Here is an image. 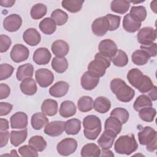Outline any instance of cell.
<instances>
[{
  "instance_id": "cell-1",
  "label": "cell",
  "mask_w": 157,
  "mask_h": 157,
  "mask_svg": "<svg viewBox=\"0 0 157 157\" xmlns=\"http://www.w3.org/2000/svg\"><path fill=\"white\" fill-rule=\"evenodd\" d=\"M127 78L129 83L142 93L150 91L154 86L151 78L148 76L144 75L143 72L137 68L129 71L127 74Z\"/></svg>"
},
{
  "instance_id": "cell-2",
  "label": "cell",
  "mask_w": 157,
  "mask_h": 157,
  "mask_svg": "<svg viewBox=\"0 0 157 157\" xmlns=\"http://www.w3.org/2000/svg\"><path fill=\"white\" fill-rule=\"evenodd\" d=\"M112 92L115 94L118 100L123 102H128L134 97V90L126 82L119 78L112 80L110 84Z\"/></svg>"
},
{
  "instance_id": "cell-3",
  "label": "cell",
  "mask_w": 157,
  "mask_h": 157,
  "mask_svg": "<svg viewBox=\"0 0 157 157\" xmlns=\"http://www.w3.org/2000/svg\"><path fill=\"white\" fill-rule=\"evenodd\" d=\"M115 151L119 154L130 155L138 148V144L133 134L120 136L115 142Z\"/></svg>"
},
{
  "instance_id": "cell-4",
  "label": "cell",
  "mask_w": 157,
  "mask_h": 157,
  "mask_svg": "<svg viewBox=\"0 0 157 157\" xmlns=\"http://www.w3.org/2000/svg\"><path fill=\"white\" fill-rule=\"evenodd\" d=\"M83 126L84 136L89 140H95L102 130L101 120L94 115H88L83 118Z\"/></svg>"
},
{
  "instance_id": "cell-5",
  "label": "cell",
  "mask_w": 157,
  "mask_h": 157,
  "mask_svg": "<svg viewBox=\"0 0 157 157\" xmlns=\"http://www.w3.org/2000/svg\"><path fill=\"white\" fill-rule=\"evenodd\" d=\"M111 58L99 52L94 56V59L91 61L88 66V71L98 77L104 75L106 69L110 67Z\"/></svg>"
},
{
  "instance_id": "cell-6",
  "label": "cell",
  "mask_w": 157,
  "mask_h": 157,
  "mask_svg": "<svg viewBox=\"0 0 157 157\" xmlns=\"http://www.w3.org/2000/svg\"><path fill=\"white\" fill-rule=\"evenodd\" d=\"M77 142L73 138H66L61 140L56 146L58 153L62 156H69L75 152Z\"/></svg>"
},
{
  "instance_id": "cell-7",
  "label": "cell",
  "mask_w": 157,
  "mask_h": 157,
  "mask_svg": "<svg viewBox=\"0 0 157 157\" xmlns=\"http://www.w3.org/2000/svg\"><path fill=\"white\" fill-rule=\"evenodd\" d=\"M137 41L141 45H150L156 39V29L152 27H144L137 34Z\"/></svg>"
},
{
  "instance_id": "cell-8",
  "label": "cell",
  "mask_w": 157,
  "mask_h": 157,
  "mask_svg": "<svg viewBox=\"0 0 157 157\" xmlns=\"http://www.w3.org/2000/svg\"><path fill=\"white\" fill-rule=\"evenodd\" d=\"M35 77L39 85L42 88L48 87L53 83L54 80L53 72L45 68L37 70L35 72Z\"/></svg>"
},
{
  "instance_id": "cell-9",
  "label": "cell",
  "mask_w": 157,
  "mask_h": 157,
  "mask_svg": "<svg viewBox=\"0 0 157 157\" xmlns=\"http://www.w3.org/2000/svg\"><path fill=\"white\" fill-rule=\"evenodd\" d=\"M110 24L107 18L101 17L93 21L91 25L92 32L98 36H103L109 30Z\"/></svg>"
},
{
  "instance_id": "cell-10",
  "label": "cell",
  "mask_w": 157,
  "mask_h": 157,
  "mask_svg": "<svg viewBox=\"0 0 157 157\" xmlns=\"http://www.w3.org/2000/svg\"><path fill=\"white\" fill-rule=\"evenodd\" d=\"M29 54V51L28 48L26 46L20 44H15L10 53L12 60L17 63L26 60L28 58Z\"/></svg>"
},
{
  "instance_id": "cell-11",
  "label": "cell",
  "mask_w": 157,
  "mask_h": 157,
  "mask_svg": "<svg viewBox=\"0 0 157 157\" xmlns=\"http://www.w3.org/2000/svg\"><path fill=\"white\" fill-rule=\"evenodd\" d=\"M22 24V19L18 14H11L6 17L3 21L4 28L9 32L18 31Z\"/></svg>"
},
{
  "instance_id": "cell-12",
  "label": "cell",
  "mask_w": 157,
  "mask_h": 157,
  "mask_svg": "<svg viewBox=\"0 0 157 157\" xmlns=\"http://www.w3.org/2000/svg\"><path fill=\"white\" fill-rule=\"evenodd\" d=\"M99 83V77L89 71H86L81 77L80 83L82 87L86 90H92Z\"/></svg>"
},
{
  "instance_id": "cell-13",
  "label": "cell",
  "mask_w": 157,
  "mask_h": 157,
  "mask_svg": "<svg viewBox=\"0 0 157 157\" xmlns=\"http://www.w3.org/2000/svg\"><path fill=\"white\" fill-rule=\"evenodd\" d=\"M65 122L63 121H53L48 123L44 128V132L51 137H57L64 131Z\"/></svg>"
},
{
  "instance_id": "cell-14",
  "label": "cell",
  "mask_w": 157,
  "mask_h": 157,
  "mask_svg": "<svg viewBox=\"0 0 157 157\" xmlns=\"http://www.w3.org/2000/svg\"><path fill=\"white\" fill-rule=\"evenodd\" d=\"M141 25L142 22L130 13L125 15L123 20V27L128 33H133L137 31L141 27Z\"/></svg>"
},
{
  "instance_id": "cell-15",
  "label": "cell",
  "mask_w": 157,
  "mask_h": 157,
  "mask_svg": "<svg viewBox=\"0 0 157 157\" xmlns=\"http://www.w3.org/2000/svg\"><path fill=\"white\" fill-rule=\"evenodd\" d=\"M98 49L100 53L109 56L111 59L118 50L115 42L109 39L101 40L99 44Z\"/></svg>"
},
{
  "instance_id": "cell-16",
  "label": "cell",
  "mask_w": 157,
  "mask_h": 157,
  "mask_svg": "<svg viewBox=\"0 0 157 157\" xmlns=\"http://www.w3.org/2000/svg\"><path fill=\"white\" fill-rule=\"evenodd\" d=\"M138 138L140 144L147 145L154 139H157V132L155 129L150 126H145L138 133Z\"/></svg>"
},
{
  "instance_id": "cell-17",
  "label": "cell",
  "mask_w": 157,
  "mask_h": 157,
  "mask_svg": "<svg viewBox=\"0 0 157 157\" xmlns=\"http://www.w3.org/2000/svg\"><path fill=\"white\" fill-rule=\"evenodd\" d=\"M117 136L113 131L109 129H105L98 140L99 146L102 149L110 148L113 145Z\"/></svg>"
},
{
  "instance_id": "cell-18",
  "label": "cell",
  "mask_w": 157,
  "mask_h": 157,
  "mask_svg": "<svg viewBox=\"0 0 157 157\" xmlns=\"http://www.w3.org/2000/svg\"><path fill=\"white\" fill-rule=\"evenodd\" d=\"M52 58V54L48 48L40 47L35 50L33 59L35 63L38 65H45L49 63Z\"/></svg>"
},
{
  "instance_id": "cell-19",
  "label": "cell",
  "mask_w": 157,
  "mask_h": 157,
  "mask_svg": "<svg viewBox=\"0 0 157 157\" xmlns=\"http://www.w3.org/2000/svg\"><path fill=\"white\" fill-rule=\"evenodd\" d=\"M10 127L12 129H23L28 125V116L23 112L14 113L10 119Z\"/></svg>"
},
{
  "instance_id": "cell-20",
  "label": "cell",
  "mask_w": 157,
  "mask_h": 157,
  "mask_svg": "<svg viewBox=\"0 0 157 157\" xmlns=\"http://www.w3.org/2000/svg\"><path fill=\"white\" fill-rule=\"evenodd\" d=\"M23 40L30 46H36L39 44L41 40L40 33L35 29L30 28L27 29L23 35Z\"/></svg>"
},
{
  "instance_id": "cell-21",
  "label": "cell",
  "mask_w": 157,
  "mask_h": 157,
  "mask_svg": "<svg viewBox=\"0 0 157 157\" xmlns=\"http://www.w3.org/2000/svg\"><path fill=\"white\" fill-rule=\"evenodd\" d=\"M69 88V85L66 82L59 81L50 88L49 93L52 96L61 98L67 94Z\"/></svg>"
},
{
  "instance_id": "cell-22",
  "label": "cell",
  "mask_w": 157,
  "mask_h": 157,
  "mask_svg": "<svg viewBox=\"0 0 157 157\" xmlns=\"http://www.w3.org/2000/svg\"><path fill=\"white\" fill-rule=\"evenodd\" d=\"M51 49L56 57H64L69 52V47L66 41L56 40L53 42Z\"/></svg>"
},
{
  "instance_id": "cell-23",
  "label": "cell",
  "mask_w": 157,
  "mask_h": 157,
  "mask_svg": "<svg viewBox=\"0 0 157 157\" xmlns=\"http://www.w3.org/2000/svg\"><path fill=\"white\" fill-rule=\"evenodd\" d=\"M20 88L22 93L28 96L34 95L37 90L36 83L32 78L23 80L20 85Z\"/></svg>"
},
{
  "instance_id": "cell-24",
  "label": "cell",
  "mask_w": 157,
  "mask_h": 157,
  "mask_svg": "<svg viewBox=\"0 0 157 157\" xmlns=\"http://www.w3.org/2000/svg\"><path fill=\"white\" fill-rule=\"evenodd\" d=\"M41 111L47 116L52 117L55 115L58 112L57 102L51 99L44 100L41 105Z\"/></svg>"
},
{
  "instance_id": "cell-25",
  "label": "cell",
  "mask_w": 157,
  "mask_h": 157,
  "mask_svg": "<svg viewBox=\"0 0 157 157\" xmlns=\"http://www.w3.org/2000/svg\"><path fill=\"white\" fill-rule=\"evenodd\" d=\"M34 74V67L31 64L26 63L20 66L17 71L16 77L18 80L23 81L28 78H32Z\"/></svg>"
},
{
  "instance_id": "cell-26",
  "label": "cell",
  "mask_w": 157,
  "mask_h": 157,
  "mask_svg": "<svg viewBox=\"0 0 157 157\" xmlns=\"http://www.w3.org/2000/svg\"><path fill=\"white\" fill-rule=\"evenodd\" d=\"M59 113L64 118H69L76 113V106L71 101H64L60 105Z\"/></svg>"
},
{
  "instance_id": "cell-27",
  "label": "cell",
  "mask_w": 157,
  "mask_h": 157,
  "mask_svg": "<svg viewBox=\"0 0 157 157\" xmlns=\"http://www.w3.org/2000/svg\"><path fill=\"white\" fill-rule=\"evenodd\" d=\"M31 123L34 129L40 130L48 123V119L42 112H37L31 117Z\"/></svg>"
},
{
  "instance_id": "cell-28",
  "label": "cell",
  "mask_w": 157,
  "mask_h": 157,
  "mask_svg": "<svg viewBox=\"0 0 157 157\" xmlns=\"http://www.w3.org/2000/svg\"><path fill=\"white\" fill-rule=\"evenodd\" d=\"M110 101L105 97L99 96L94 101V109L98 113H105L110 110Z\"/></svg>"
},
{
  "instance_id": "cell-29",
  "label": "cell",
  "mask_w": 157,
  "mask_h": 157,
  "mask_svg": "<svg viewBox=\"0 0 157 157\" xmlns=\"http://www.w3.org/2000/svg\"><path fill=\"white\" fill-rule=\"evenodd\" d=\"M27 135L28 131L26 128L21 131H12L10 134L11 144L14 147H18L25 141Z\"/></svg>"
},
{
  "instance_id": "cell-30",
  "label": "cell",
  "mask_w": 157,
  "mask_h": 157,
  "mask_svg": "<svg viewBox=\"0 0 157 157\" xmlns=\"http://www.w3.org/2000/svg\"><path fill=\"white\" fill-rule=\"evenodd\" d=\"M39 28L44 34L50 35L56 31V24L52 18L47 17L40 22Z\"/></svg>"
},
{
  "instance_id": "cell-31",
  "label": "cell",
  "mask_w": 157,
  "mask_h": 157,
  "mask_svg": "<svg viewBox=\"0 0 157 157\" xmlns=\"http://www.w3.org/2000/svg\"><path fill=\"white\" fill-rule=\"evenodd\" d=\"M80 153L82 157H98L101 155V150L96 144L89 143L82 147Z\"/></svg>"
},
{
  "instance_id": "cell-32",
  "label": "cell",
  "mask_w": 157,
  "mask_h": 157,
  "mask_svg": "<svg viewBox=\"0 0 157 157\" xmlns=\"http://www.w3.org/2000/svg\"><path fill=\"white\" fill-rule=\"evenodd\" d=\"M81 129V122L77 118H71L65 122L64 131L67 134H77Z\"/></svg>"
},
{
  "instance_id": "cell-33",
  "label": "cell",
  "mask_w": 157,
  "mask_h": 157,
  "mask_svg": "<svg viewBox=\"0 0 157 157\" xmlns=\"http://www.w3.org/2000/svg\"><path fill=\"white\" fill-rule=\"evenodd\" d=\"M129 7L130 2L128 1L115 0L110 3L111 10L119 14H124L127 12Z\"/></svg>"
},
{
  "instance_id": "cell-34",
  "label": "cell",
  "mask_w": 157,
  "mask_h": 157,
  "mask_svg": "<svg viewBox=\"0 0 157 157\" xmlns=\"http://www.w3.org/2000/svg\"><path fill=\"white\" fill-rule=\"evenodd\" d=\"M84 1L81 0H64L61 2L62 7L71 13L79 12L83 6Z\"/></svg>"
},
{
  "instance_id": "cell-35",
  "label": "cell",
  "mask_w": 157,
  "mask_h": 157,
  "mask_svg": "<svg viewBox=\"0 0 157 157\" xmlns=\"http://www.w3.org/2000/svg\"><path fill=\"white\" fill-rule=\"evenodd\" d=\"M78 110L82 112H87L91 111L94 108V101L91 97L88 96H83L77 102Z\"/></svg>"
},
{
  "instance_id": "cell-36",
  "label": "cell",
  "mask_w": 157,
  "mask_h": 157,
  "mask_svg": "<svg viewBox=\"0 0 157 157\" xmlns=\"http://www.w3.org/2000/svg\"><path fill=\"white\" fill-rule=\"evenodd\" d=\"M150 58L148 53L142 50L134 51L131 56L132 61L137 66L145 65L148 63Z\"/></svg>"
},
{
  "instance_id": "cell-37",
  "label": "cell",
  "mask_w": 157,
  "mask_h": 157,
  "mask_svg": "<svg viewBox=\"0 0 157 157\" xmlns=\"http://www.w3.org/2000/svg\"><path fill=\"white\" fill-rule=\"evenodd\" d=\"M52 67L59 74L64 72L68 67V62L64 57H54L52 61Z\"/></svg>"
},
{
  "instance_id": "cell-38",
  "label": "cell",
  "mask_w": 157,
  "mask_h": 157,
  "mask_svg": "<svg viewBox=\"0 0 157 157\" xmlns=\"http://www.w3.org/2000/svg\"><path fill=\"white\" fill-rule=\"evenodd\" d=\"M104 128L105 129L111 130L118 135L121 131L122 123L117 118L110 116L105 121Z\"/></svg>"
},
{
  "instance_id": "cell-39",
  "label": "cell",
  "mask_w": 157,
  "mask_h": 157,
  "mask_svg": "<svg viewBox=\"0 0 157 157\" xmlns=\"http://www.w3.org/2000/svg\"><path fill=\"white\" fill-rule=\"evenodd\" d=\"M152 101L147 95L141 94L134 101L133 107L136 111L139 112L144 108L152 107Z\"/></svg>"
},
{
  "instance_id": "cell-40",
  "label": "cell",
  "mask_w": 157,
  "mask_h": 157,
  "mask_svg": "<svg viewBox=\"0 0 157 157\" xmlns=\"http://www.w3.org/2000/svg\"><path fill=\"white\" fill-rule=\"evenodd\" d=\"M28 144L37 151H42L47 147V142L41 136H34L30 138Z\"/></svg>"
},
{
  "instance_id": "cell-41",
  "label": "cell",
  "mask_w": 157,
  "mask_h": 157,
  "mask_svg": "<svg viewBox=\"0 0 157 157\" xmlns=\"http://www.w3.org/2000/svg\"><path fill=\"white\" fill-rule=\"evenodd\" d=\"M47 12V6L42 3H37L34 5L30 11V15L32 18L34 20L40 19L44 17Z\"/></svg>"
},
{
  "instance_id": "cell-42",
  "label": "cell",
  "mask_w": 157,
  "mask_h": 157,
  "mask_svg": "<svg viewBox=\"0 0 157 157\" xmlns=\"http://www.w3.org/2000/svg\"><path fill=\"white\" fill-rule=\"evenodd\" d=\"M111 61L117 67H124L128 63V57L124 51L118 50L115 55L112 58Z\"/></svg>"
},
{
  "instance_id": "cell-43",
  "label": "cell",
  "mask_w": 157,
  "mask_h": 157,
  "mask_svg": "<svg viewBox=\"0 0 157 157\" xmlns=\"http://www.w3.org/2000/svg\"><path fill=\"white\" fill-rule=\"evenodd\" d=\"M156 111L152 107H145L139 111L140 118L145 122H152L156 116Z\"/></svg>"
},
{
  "instance_id": "cell-44",
  "label": "cell",
  "mask_w": 157,
  "mask_h": 157,
  "mask_svg": "<svg viewBox=\"0 0 157 157\" xmlns=\"http://www.w3.org/2000/svg\"><path fill=\"white\" fill-rule=\"evenodd\" d=\"M51 18L55 21L56 25L62 26L67 22L68 20V15L62 10L56 9L52 12Z\"/></svg>"
},
{
  "instance_id": "cell-45",
  "label": "cell",
  "mask_w": 157,
  "mask_h": 157,
  "mask_svg": "<svg viewBox=\"0 0 157 157\" xmlns=\"http://www.w3.org/2000/svg\"><path fill=\"white\" fill-rule=\"evenodd\" d=\"M110 116L117 118L122 124H124L128 121L129 114L128 110L125 109L122 107H117L112 110Z\"/></svg>"
},
{
  "instance_id": "cell-46",
  "label": "cell",
  "mask_w": 157,
  "mask_h": 157,
  "mask_svg": "<svg viewBox=\"0 0 157 157\" xmlns=\"http://www.w3.org/2000/svg\"><path fill=\"white\" fill-rule=\"evenodd\" d=\"M129 13L137 19H138L140 22L144 21L147 17L146 9L142 6H132L130 10Z\"/></svg>"
},
{
  "instance_id": "cell-47",
  "label": "cell",
  "mask_w": 157,
  "mask_h": 157,
  "mask_svg": "<svg viewBox=\"0 0 157 157\" xmlns=\"http://www.w3.org/2000/svg\"><path fill=\"white\" fill-rule=\"evenodd\" d=\"M18 153L23 157H37V151L29 145H25L18 148Z\"/></svg>"
},
{
  "instance_id": "cell-48",
  "label": "cell",
  "mask_w": 157,
  "mask_h": 157,
  "mask_svg": "<svg viewBox=\"0 0 157 157\" xmlns=\"http://www.w3.org/2000/svg\"><path fill=\"white\" fill-rule=\"evenodd\" d=\"M14 71V67L9 64H1L0 65V80H3L9 78Z\"/></svg>"
},
{
  "instance_id": "cell-49",
  "label": "cell",
  "mask_w": 157,
  "mask_h": 157,
  "mask_svg": "<svg viewBox=\"0 0 157 157\" xmlns=\"http://www.w3.org/2000/svg\"><path fill=\"white\" fill-rule=\"evenodd\" d=\"M105 17L107 18L110 24L109 31H113L117 29L120 26L121 17L118 15H112V14H107Z\"/></svg>"
},
{
  "instance_id": "cell-50",
  "label": "cell",
  "mask_w": 157,
  "mask_h": 157,
  "mask_svg": "<svg viewBox=\"0 0 157 157\" xmlns=\"http://www.w3.org/2000/svg\"><path fill=\"white\" fill-rule=\"evenodd\" d=\"M12 44L11 39L4 34L0 36V52L4 53L7 52Z\"/></svg>"
},
{
  "instance_id": "cell-51",
  "label": "cell",
  "mask_w": 157,
  "mask_h": 157,
  "mask_svg": "<svg viewBox=\"0 0 157 157\" xmlns=\"http://www.w3.org/2000/svg\"><path fill=\"white\" fill-rule=\"evenodd\" d=\"M140 50L147 52L150 57H155L157 53V45L156 43H152L148 45H140Z\"/></svg>"
},
{
  "instance_id": "cell-52",
  "label": "cell",
  "mask_w": 157,
  "mask_h": 157,
  "mask_svg": "<svg viewBox=\"0 0 157 157\" xmlns=\"http://www.w3.org/2000/svg\"><path fill=\"white\" fill-rule=\"evenodd\" d=\"M13 105L8 102H0V116L8 115L12 110Z\"/></svg>"
},
{
  "instance_id": "cell-53",
  "label": "cell",
  "mask_w": 157,
  "mask_h": 157,
  "mask_svg": "<svg viewBox=\"0 0 157 157\" xmlns=\"http://www.w3.org/2000/svg\"><path fill=\"white\" fill-rule=\"evenodd\" d=\"M10 93V88L7 84H0V99H4L7 98Z\"/></svg>"
},
{
  "instance_id": "cell-54",
  "label": "cell",
  "mask_w": 157,
  "mask_h": 157,
  "mask_svg": "<svg viewBox=\"0 0 157 157\" xmlns=\"http://www.w3.org/2000/svg\"><path fill=\"white\" fill-rule=\"evenodd\" d=\"M10 133L7 131H0V147L2 148L6 146L9 139Z\"/></svg>"
},
{
  "instance_id": "cell-55",
  "label": "cell",
  "mask_w": 157,
  "mask_h": 157,
  "mask_svg": "<svg viewBox=\"0 0 157 157\" xmlns=\"http://www.w3.org/2000/svg\"><path fill=\"white\" fill-rule=\"evenodd\" d=\"M9 128V121L6 119H0V131H7Z\"/></svg>"
},
{
  "instance_id": "cell-56",
  "label": "cell",
  "mask_w": 157,
  "mask_h": 157,
  "mask_svg": "<svg viewBox=\"0 0 157 157\" xmlns=\"http://www.w3.org/2000/svg\"><path fill=\"white\" fill-rule=\"evenodd\" d=\"M156 147H157V139H154L151 142H150L149 144L146 145V149L150 152H152L156 150Z\"/></svg>"
},
{
  "instance_id": "cell-57",
  "label": "cell",
  "mask_w": 157,
  "mask_h": 157,
  "mask_svg": "<svg viewBox=\"0 0 157 157\" xmlns=\"http://www.w3.org/2000/svg\"><path fill=\"white\" fill-rule=\"evenodd\" d=\"M15 3V0H0V5L2 7H10L13 6Z\"/></svg>"
},
{
  "instance_id": "cell-58",
  "label": "cell",
  "mask_w": 157,
  "mask_h": 157,
  "mask_svg": "<svg viewBox=\"0 0 157 157\" xmlns=\"http://www.w3.org/2000/svg\"><path fill=\"white\" fill-rule=\"evenodd\" d=\"M151 101H156L157 99V88L156 86H154L153 88L150 90V91L148 93V96Z\"/></svg>"
},
{
  "instance_id": "cell-59",
  "label": "cell",
  "mask_w": 157,
  "mask_h": 157,
  "mask_svg": "<svg viewBox=\"0 0 157 157\" xmlns=\"http://www.w3.org/2000/svg\"><path fill=\"white\" fill-rule=\"evenodd\" d=\"M101 154L100 155L101 156H114L113 153L112 151H110L109 149H102V151H101Z\"/></svg>"
},
{
  "instance_id": "cell-60",
  "label": "cell",
  "mask_w": 157,
  "mask_h": 157,
  "mask_svg": "<svg viewBox=\"0 0 157 157\" xmlns=\"http://www.w3.org/2000/svg\"><path fill=\"white\" fill-rule=\"evenodd\" d=\"M150 7H151V9L156 13V1H153L151 2Z\"/></svg>"
}]
</instances>
